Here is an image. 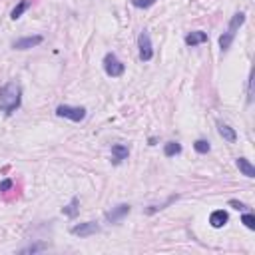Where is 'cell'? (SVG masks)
<instances>
[{"mask_svg":"<svg viewBox=\"0 0 255 255\" xmlns=\"http://www.w3.org/2000/svg\"><path fill=\"white\" fill-rule=\"evenodd\" d=\"M22 106V86L16 80L6 82L0 88V112L4 116H12Z\"/></svg>","mask_w":255,"mask_h":255,"instance_id":"cell-1","label":"cell"},{"mask_svg":"<svg viewBox=\"0 0 255 255\" xmlns=\"http://www.w3.org/2000/svg\"><path fill=\"white\" fill-rule=\"evenodd\" d=\"M245 18H247L245 12H235V14L231 16L227 30L219 36V48H221V52H227V50L231 48V44H233V40H235V36H237V32H239V28L245 24Z\"/></svg>","mask_w":255,"mask_h":255,"instance_id":"cell-2","label":"cell"},{"mask_svg":"<svg viewBox=\"0 0 255 255\" xmlns=\"http://www.w3.org/2000/svg\"><path fill=\"white\" fill-rule=\"evenodd\" d=\"M86 114L88 110L84 106H68V104H60L56 108V116L58 118H66L70 122H82L86 120Z\"/></svg>","mask_w":255,"mask_h":255,"instance_id":"cell-3","label":"cell"},{"mask_svg":"<svg viewBox=\"0 0 255 255\" xmlns=\"http://www.w3.org/2000/svg\"><path fill=\"white\" fill-rule=\"evenodd\" d=\"M102 66H104V72H106L110 78H120V76H124V72H126L124 62H120L114 52H108V54L104 56Z\"/></svg>","mask_w":255,"mask_h":255,"instance_id":"cell-4","label":"cell"},{"mask_svg":"<svg viewBox=\"0 0 255 255\" xmlns=\"http://www.w3.org/2000/svg\"><path fill=\"white\" fill-rule=\"evenodd\" d=\"M137 48H139V60L141 62H149L153 58V46H151V38L147 30H141L137 36Z\"/></svg>","mask_w":255,"mask_h":255,"instance_id":"cell-5","label":"cell"},{"mask_svg":"<svg viewBox=\"0 0 255 255\" xmlns=\"http://www.w3.org/2000/svg\"><path fill=\"white\" fill-rule=\"evenodd\" d=\"M70 233H72V235H76V237H90V235L100 233V225H98L96 221H84V223H76V225H72Z\"/></svg>","mask_w":255,"mask_h":255,"instance_id":"cell-6","label":"cell"},{"mask_svg":"<svg viewBox=\"0 0 255 255\" xmlns=\"http://www.w3.org/2000/svg\"><path fill=\"white\" fill-rule=\"evenodd\" d=\"M129 211H131V205L129 203H118L116 207H112L110 211H106V221L108 223H120Z\"/></svg>","mask_w":255,"mask_h":255,"instance_id":"cell-7","label":"cell"},{"mask_svg":"<svg viewBox=\"0 0 255 255\" xmlns=\"http://www.w3.org/2000/svg\"><path fill=\"white\" fill-rule=\"evenodd\" d=\"M42 40H44V38H42L40 34H36V36H26V38H18V40L12 44V48H14V50H30V48L42 44Z\"/></svg>","mask_w":255,"mask_h":255,"instance_id":"cell-8","label":"cell"},{"mask_svg":"<svg viewBox=\"0 0 255 255\" xmlns=\"http://www.w3.org/2000/svg\"><path fill=\"white\" fill-rule=\"evenodd\" d=\"M209 38H207V32H203V30H193V32H189V34H185V38H183V42L189 46V48H195V46H199V44H205Z\"/></svg>","mask_w":255,"mask_h":255,"instance_id":"cell-9","label":"cell"},{"mask_svg":"<svg viewBox=\"0 0 255 255\" xmlns=\"http://www.w3.org/2000/svg\"><path fill=\"white\" fill-rule=\"evenodd\" d=\"M129 155V147L126 143H114L112 145V163L114 165H120L124 159H128Z\"/></svg>","mask_w":255,"mask_h":255,"instance_id":"cell-10","label":"cell"},{"mask_svg":"<svg viewBox=\"0 0 255 255\" xmlns=\"http://www.w3.org/2000/svg\"><path fill=\"white\" fill-rule=\"evenodd\" d=\"M227 221H229V213L225 209H215L209 215V225L213 229H221L223 225H227Z\"/></svg>","mask_w":255,"mask_h":255,"instance_id":"cell-11","label":"cell"},{"mask_svg":"<svg viewBox=\"0 0 255 255\" xmlns=\"http://www.w3.org/2000/svg\"><path fill=\"white\" fill-rule=\"evenodd\" d=\"M217 131H219V135H221L227 143H235V141H237V131H235L231 126H227V124H223V122H217Z\"/></svg>","mask_w":255,"mask_h":255,"instance_id":"cell-12","label":"cell"},{"mask_svg":"<svg viewBox=\"0 0 255 255\" xmlns=\"http://www.w3.org/2000/svg\"><path fill=\"white\" fill-rule=\"evenodd\" d=\"M235 165H237V169H239L245 177H249V179L255 177V165H253L247 157H237V159H235Z\"/></svg>","mask_w":255,"mask_h":255,"instance_id":"cell-13","label":"cell"},{"mask_svg":"<svg viewBox=\"0 0 255 255\" xmlns=\"http://www.w3.org/2000/svg\"><path fill=\"white\" fill-rule=\"evenodd\" d=\"M62 213L68 215L70 219H74V217L80 213V199H78V197H72V201L62 207Z\"/></svg>","mask_w":255,"mask_h":255,"instance_id":"cell-14","label":"cell"},{"mask_svg":"<svg viewBox=\"0 0 255 255\" xmlns=\"http://www.w3.org/2000/svg\"><path fill=\"white\" fill-rule=\"evenodd\" d=\"M30 6H32V0H20V2H18V4L12 8L10 18H12V20H18V18H20V16H22V14H24V12L30 8Z\"/></svg>","mask_w":255,"mask_h":255,"instance_id":"cell-15","label":"cell"},{"mask_svg":"<svg viewBox=\"0 0 255 255\" xmlns=\"http://www.w3.org/2000/svg\"><path fill=\"white\" fill-rule=\"evenodd\" d=\"M181 143L179 141H167L165 145H163V155L165 157H175V155H179L181 153Z\"/></svg>","mask_w":255,"mask_h":255,"instance_id":"cell-16","label":"cell"},{"mask_svg":"<svg viewBox=\"0 0 255 255\" xmlns=\"http://www.w3.org/2000/svg\"><path fill=\"white\" fill-rule=\"evenodd\" d=\"M193 149L197 151V153H209V149H211V145H209V141L207 139H195L193 141Z\"/></svg>","mask_w":255,"mask_h":255,"instance_id":"cell-17","label":"cell"},{"mask_svg":"<svg viewBox=\"0 0 255 255\" xmlns=\"http://www.w3.org/2000/svg\"><path fill=\"white\" fill-rule=\"evenodd\" d=\"M241 223H243L247 229L253 231V229H255V215H253L251 211H245V213L241 215Z\"/></svg>","mask_w":255,"mask_h":255,"instance_id":"cell-18","label":"cell"},{"mask_svg":"<svg viewBox=\"0 0 255 255\" xmlns=\"http://www.w3.org/2000/svg\"><path fill=\"white\" fill-rule=\"evenodd\" d=\"M46 247H48L46 243H32V245H28V247L20 249L18 253H22V255H24V253H38V251H44Z\"/></svg>","mask_w":255,"mask_h":255,"instance_id":"cell-19","label":"cell"},{"mask_svg":"<svg viewBox=\"0 0 255 255\" xmlns=\"http://www.w3.org/2000/svg\"><path fill=\"white\" fill-rule=\"evenodd\" d=\"M175 199H177V195H171V197H169V199H167L165 203H161V205H149V207L145 209V213H155V211H159V209H163L165 205H169V203H171V201H175Z\"/></svg>","mask_w":255,"mask_h":255,"instance_id":"cell-20","label":"cell"},{"mask_svg":"<svg viewBox=\"0 0 255 255\" xmlns=\"http://www.w3.org/2000/svg\"><path fill=\"white\" fill-rule=\"evenodd\" d=\"M155 2H157V0H131V4H133L135 8H151Z\"/></svg>","mask_w":255,"mask_h":255,"instance_id":"cell-21","label":"cell"},{"mask_svg":"<svg viewBox=\"0 0 255 255\" xmlns=\"http://www.w3.org/2000/svg\"><path fill=\"white\" fill-rule=\"evenodd\" d=\"M14 187V181L10 179V177H6V179H2L0 181V193H6V191H10Z\"/></svg>","mask_w":255,"mask_h":255,"instance_id":"cell-22","label":"cell"},{"mask_svg":"<svg viewBox=\"0 0 255 255\" xmlns=\"http://www.w3.org/2000/svg\"><path fill=\"white\" fill-rule=\"evenodd\" d=\"M229 207H233L237 211H247V205L243 201H237V199H229Z\"/></svg>","mask_w":255,"mask_h":255,"instance_id":"cell-23","label":"cell"}]
</instances>
